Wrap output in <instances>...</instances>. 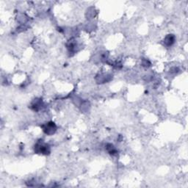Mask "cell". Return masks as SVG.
<instances>
[{
    "label": "cell",
    "mask_w": 188,
    "mask_h": 188,
    "mask_svg": "<svg viewBox=\"0 0 188 188\" xmlns=\"http://www.w3.org/2000/svg\"><path fill=\"white\" fill-rule=\"evenodd\" d=\"M35 152L37 154H49L50 153V147L48 144L45 143L42 141L37 142L35 145Z\"/></svg>",
    "instance_id": "cell-1"
},
{
    "label": "cell",
    "mask_w": 188,
    "mask_h": 188,
    "mask_svg": "<svg viewBox=\"0 0 188 188\" xmlns=\"http://www.w3.org/2000/svg\"><path fill=\"white\" fill-rule=\"evenodd\" d=\"M42 129L43 132L47 135H52L55 133L56 130H57V126L54 122L49 121L46 123L45 124H43L42 126Z\"/></svg>",
    "instance_id": "cell-2"
},
{
    "label": "cell",
    "mask_w": 188,
    "mask_h": 188,
    "mask_svg": "<svg viewBox=\"0 0 188 188\" xmlns=\"http://www.w3.org/2000/svg\"><path fill=\"white\" fill-rule=\"evenodd\" d=\"M43 105L42 100L40 99H35L31 103V109L34 111H38L39 110H41L42 108Z\"/></svg>",
    "instance_id": "cell-3"
},
{
    "label": "cell",
    "mask_w": 188,
    "mask_h": 188,
    "mask_svg": "<svg viewBox=\"0 0 188 188\" xmlns=\"http://www.w3.org/2000/svg\"><path fill=\"white\" fill-rule=\"evenodd\" d=\"M175 41H176V37H175V35H168L167 36L165 37L163 43L164 45H166V47H171L173 43H175Z\"/></svg>",
    "instance_id": "cell-4"
},
{
    "label": "cell",
    "mask_w": 188,
    "mask_h": 188,
    "mask_svg": "<svg viewBox=\"0 0 188 188\" xmlns=\"http://www.w3.org/2000/svg\"><path fill=\"white\" fill-rule=\"evenodd\" d=\"M106 149L108 153L110 154H112V155H114V154L117 153V150L112 144H107L106 146Z\"/></svg>",
    "instance_id": "cell-5"
}]
</instances>
